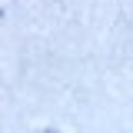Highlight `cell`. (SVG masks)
Instances as JSON below:
<instances>
[{"instance_id":"1","label":"cell","mask_w":133,"mask_h":133,"mask_svg":"<svg viewBox=\"0 0 133 133\" xmlns=\"http://www.w3.org/2000/svg\"><path fill=\"white\" fill-rule=\"evenodd\" d=\"M43 133H57V130H43Z\"/></svg>"}]
</instances>
